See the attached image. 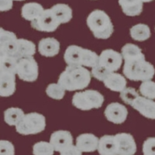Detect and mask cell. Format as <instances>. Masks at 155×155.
Instances as JSON below:
<instances>
[{"instance_id":"1","label":"cell","mask_w":155,"mask_h":155,"mask_svg":"<svg viewBox=\"0 0 155 155\" xmlns=\"http://www.w3.org/2000/svg\"><path fill=\"white\" fill-rule=\"evenodd\" d=\"M90 81L91 73L83 66L68 65L58 78V84L70 92L85 89Z\"/></svg>"},{"instance_id":"2","label":"cell","mask_w":155,"mask_h":155,"mask_svg":"<svg viewBox=\"0 0 155 155\" xmlns=\"http://www.w3.org/2000/svg\"><path fill=\"white\" fill-rule=\"evenodd\" d=\"M125 77L131 81H150L155 74V68L152 64L145 59L124 61L123 69Z\"/></svg>"},{"instance_id":"3","label":"cell","mask_w":155,"mask_h":155,"mask_svg":"<svg viewBox=\"0 0 155 155\" xmlns=\"http://www.w3.org/2000/svg\"><path fill=\"white\" fill-rule=\"evenodd\" d=\"M87 25L94 37L98 39L109 38L113 33V24L104 11L95 9L87 18Z\"/></svg>"},{"instance_id":"4","label":"cell","mask_w":155,"mask_h":155,"mask_svg":"<svg viewBox=\"0 0 155 155\" xmlns=\"http://www.w3.org/2000/svg\"><path fill=\"white\" fill-rule=\"evenodd\" d=\"M104 97L95 90H85L76 92L72 98V104L77 109L83 111L99 109L103 104Z\"/></svg>"},{"instance_id":"5","label":"cell","mask_w":155,"mask_h":155,"mask_svg":"<svg viewBox=\"0 0 155 155\" xmlns=\"http://www.w3.org/2000/svg\"><path fill=\"white\" fill-rule=\"evenodd\" d=\"M46 127V119L41 113H30L26 114L16 126V132L22 135L37 134L44 130Z\"/></svg>"},{"instance_id":"6","label":"cell","mask_w":155,"mask_h":155,"mask_svg":"<svg viewBox=\"0 0 155 155\" xmlns=\"http://www.w3.org/2000/svg\"><path fill=\"white\" fill-rule=\"evenodd\" d=\"M39 74L38 64L33 56L25 57L18 60L17 75L25 81H34Z\"/></svg>"},{"instance_id":"7","label":"cell","mask_w":155,"mask_h":155,"mask_svg":"<svg viewBox=\"0 0 155 155\" xmlns=\"http://www.w3.org/2000/svg\"><path fill=\"white\" fill-rule=\"evenodd\" d=\"M60 24L51 9H44L41 16L31 22V27L34 29L48 33L55 31Z\"/></svg>"},{"instance_id":"8","label":"cell","mask_w":155,"mask_h":155,"mask_svg":"<svg viewBox=\"0 0 155 155\" xmlns=\"http://www.w3.org/2000/svg\"><path fill=\"white\" fill-rule=\"evenodd\" d=\"M17 49L18 39L16 34L3 28L0 29V54L16 58Z\"/></svg>"},{"instance_id":"9","label":"cell","mask_w":155,"mask_h":155,"mask_svg":"<svg viewBox=\"0 0 155 155\" xmlns=\"http://www.w3.org/2000/svg\"><path fill=\"white\" fill-rule=\"evenodd\" d=\"M99 64L110 72H115L121 67L123 56L114 50H104L99 55Z\"/></svg>"},{"instance_id":"10","label":"cell","mask_w":155,"mask_h":155,"mask_svg":"<svg viewBox=\"0 0 155 155\" xmlns=\"http://www.w3.org/2000/svg\"><path fill=\"white\" fill-rule=\"evenodd\" d=\"M118 155H134L137 152V143L134 137L127 133H120L115 135Z\"/></svg>"},{"instance_id":"11","label":"cell","mask_w":155,"mask_h":155,"mask_svg":"<svg viewBox=\"0 0 155 155\" xmlns=\"http://www.w3.org/2000/svg\"><path fill=\"white\" fill-rule=\"evenodd\" d=\"M104 114L109 122L115 124H121L127 120L128 110L124 105L118 102H113L108 105Z\"/></svg>"},{"instance_id":"12","label":"cell","mask_w":155,"mask_h":155,"mask_svg":"<svg viewBox=\"0 0 155 155\" xmlns=\"http://www.w3.org/2000/svg\"><path fill=\"white\" fill-rule=\"evenodd\" d=\"M131 106L146 118L155 120V102L153 99L139 96L133 102Z\"/></svg>"},{"instance_id":"13","label":"cell","mask_w":155,"mask_h":155,"mask_svg":"<svg viewBox=\"0 0 155 155\" xmlns=\"http://www.w3.org/2000/svg\"><path fill=\"white\" fill-rule=\"evenodd\" d=\"M50 143L54 148L55 151L61 152L66 147L73 144V137L69 131L58 130L51 134Z\"/></svg>"},{"instance_id":"14","label":"cell","mask_w":155,"mask_h":155,"mask_svg":"<svg viewBox=\"0 0 155 155\" xmlns=\"http://www.w3.org/2000/svg\"><path fill=\"white\" fill-rule=\"evenodd\" d=\"M16 91V74L0 71V95L9 97Z\"/></svg>"},{"instance_id":"15","label":"cell","mask_w":155,"mask_h":155,"mask_svg":"<svg viewBox=\"0 0 155 155\" xmlns=\"http://www.w3.org/2000/svg\"><path fill=\"white\" fill-rule=\"evenodd\" d=\"M99 139L92 134H82L76 139V146L82 152H94L98 149Z\"/></svg>"},{"instance_id":"16","label":"cell","mask_w":155,"mask_h":155,"mask_svg":"<svg viewBox=\"0 0 155 155\" xmlns=\"http://www.w3.org/2000/svg\"><path fill=\"white\" fill-rule=\"evenodd\" d=\"M60 51V43L55 38L48 37L42 39L38 44L39 53L44 57L56 56Z\"/></svg>"},{"instance_id":"17","label":"cell","mask_w":155,"mask_h":155,"mask_svg":"<svg viewBox=\"0 0 155 155\" xmlns=\"http://www.w3.org/2000/svg\"><path fill=\"white\" fill-rule=\"evenodd\" d=\"M99 155H118V147L115 135H105L99 139L97 149Z\"/></svg>"},{"instance_id":"18","label":"cell","mask_w":155,"mask_h":155,"mask_svg":"<svg viewBox=\"0 0 155 155\" xmlns=\"http://www.w3.org/2000/svg\"><path fill=\"white\" fill-rule=\"evenodd\" d=\"M82 48L76 45H71L66 49L64 59L68 65L82 66Z\"/></svg>"},{"instance_id":"19","label":"cell","mask_w":155,"mask_h":155,"mask_svg":"<svg viewBox=\"0 0 155 155\" xmlns=\"http://www.w3.org/2000/svg\"><path fill=\"white\" fill-rule=\"evenodd\" d=\"M104 85L106 88L110 89L113 92H121L124 90L127 86V80L122 74L119 73L112 72L109 76L103 81Z\"/></svg>"},{"instance_id":"20","label":"cell","mask_w":155,"mask_h":155,"mask_svg":"<svg viewBox=\"0 0 155 155\" xmlns=\"http://www.w3.org/2000/svg\"><path fill=\"white\" fill-rule=\"evenodd\" d=\"M142 0H119L122 10L128 16H139L143 11Z\"/></svg>"},{"instance_id":"21","label":"cell","mask_w":155,"mask_h":155,"mask_svg":"<svg viewBox=\"0 0 155 155\" xmlns=\"http://www.w3.org/2000/svg\"><path fill=\"white\" fill-rule=\"evenodd\" d=\"M44 10V8L41 4L37 2H28L22 7L21 14L23 18L32 22L41 16Z\"/></svg>"},{"instance_id":"22","label":"cell","mask_w":155,"mask_h":155,"mask_svg":"<svg viewBox=\"0 0 155 155\" xmlns=\"http://www.w3.org/2000/svg\"><path fill=\"white\" fill-rule=\"evenodd\" d=\"M51 9L61 24L68 23L72 19V9L66 4H56Z\"/></svg>"},{"instance_id":"23","label":"cell","mask_w":155,"mask_h":155,"mask_svg":"<svg viewBox=\"0 0 155 155\" xmlns=\"http://www.w3.org/2000/svg\"><path fill=\"white\" fill-rule=\"evenodd\" d=\"M121 54L124 61H134L145 59L142 50L134 44H127L122 48Z\"/></svg>"},{"instance_id":"24","label":"cell","mask_w":155,"mask_h":155,"mask_svg":"<svg viewBox=\"0 0 155 155\" xmlns=\"http://www.w3.org/2000/svg\"><path fill=\"white\" fill-rule=\"evenodd\" d=\"M36 53V45L26 39H18V49L16 58L18 60L25 57L34 56Z\"/></svg>"},{"instance_id":"25","label":"cell","mask_w":155,"mask_h":155,"mask_svg":"<svg viewBox=\"0 0 155 155\" xmlns=\"http://www.w3.org/2000/svg\"><path fill=\"white\" fill-rule=\"evenodd\" d=\"M23 111L19 108H9L4 113V120L9 126H16L24 117Z\"/></svg>"},{"instance_id":"26","label":"cell","mask_w":155,"mask_h":155,"mask_svg":"<svg viewBox=\"0 0 155 155\" xmlns=\"http://www.w3.org/2000/svg\"><path fill=\"white\" fill-rule=\"evenodd\" d=\"M130 36L134 41H145L150 37V30L147 25L139 23L130 29Z\"/></svg>"},{"instance_id":"27","label":"cell","mask_w":155,"mask_h":155,"mask_svg":"<svg viewBox=\"0 0 155 155\" xmlns=\"http://www.w3.org/2000/svg\"><path fill=\"white\" fill-rule=\"evenodd\" d=\"M18 60L14 57L0 54V71L17 74Z\"/></svg>"},{"instance_id":"28","label":"cell","mask_w":155,"mask_h":155,"mask_svg":"<svg viewBox=\"0 0 155 155\" xmlns=\"http://www.w3.org/2000/svg\"><path fill=\"white\" fill-rule=\"evenodd\" d=\"M55 150L50 142L40 141L33 147L34 155H54Z\"/></svg>"},{"instance_id":"29","label":"cell","mask_w":155,"mask_h":155,"mask_svg":"<svg viewBox=\"0 0 155 155\" xmlns=\"http://www.w3.org/2000/svg\"><path fill=\"white\" fill-rule=\"evenodd\" d=\"M99 63V56L93 51L83 48L82 66L93 68Z\"/></svg>"},{"instance_id":"30","label":"cell","mask_w":155,"mask_h":155,"mask_svg":"<svg viewBox=\"0 0 155 155\" xmlns=\"http://www.w3.org/2000/svg\"><path fill=\"white\" fill-rule=\"evenodd\" d=\"M46 93L48 96L52 99L60 100V99H63V97L64 96L65 89L58 83V84L52 83L47 87Z\"/></svg>"},{"instance_id":"31","label":"cell","mask_w":155,"mask_h":155,"mask_svg":"<svg viewBox=\"0 0 155 155\" xmlns=\"http://www.w3.org/2000/svg\"><path fill=\"white\" fill-rule=\"evenodd\" d=\"M140 92L147 99H155V82L150 81H143L140 86Z\"/></svg>"},{"instance_id":"32","label":"cell","mask_w":155,"mask_h":155,"mask_svg":"<svg viewBox=\"0 0 155 155\" xmlns=\"http://www.w3.org/2000/svg\"><path fill=\"white\" fill-rule=\"evenodd\" d=\"M139 96V94L136 91L135 88H131V87L126 88L120 92V98L122 99V100L124 101L126 104L130 105V106L135 101V99Z\"/></svg>"},{"instance_id":"33","label":"cell","mask_w":155,"mask_h":155,"mask_svg":"<svg viewBox=\"0 0 155 155\" xmlns=\"http://www.w3.org/2000/svg\"><path fill=\"white\" fill-rule=\"evenodd\" d=\"M112 72H110L109 70L104 68L102 65H101L100 64H98L96 66L93 67L92 68V71H91V74L95 78L99 80V81H103L106 78L109 76V74H111Z\"/></svg>"},{"instance_id":"34","label":"cell","mask_w":155,"mask_h":155,"mask_svg":"<svg viewBox=\"0 0 155 155\" xmlns=\"http://www.w3.org/2000/svg\"><path fill=\"white\" fill-rule=\"evenodd\" d=\"M142 151L143 155H155V137H149L143 142Z\"/></svg>"},{"instance_id":"35","label":"cell","mask_w":155,"mask_h":155,"mask_svg":"<svg viewBox=\"0 0 155 155\" xmlns=\"http://www.w3.org/2000/svg\"><path fill=\"white\" fill-rule=\"evenodd\" d=\"M0 155H15L13 144L8 140L0 141Z\"/></svg>"},{"instance_id":"36","label":"cell","mask_w":155,"mask_h":155,"mask_svg":"<svg viewBox=\"0 0 155 155\" xmlns=\"http://www.w3.org/2000/svg\"><path fill=\"white\" fill-rule=\"evenodd\" d=\"M60 155H82V151L77 146L71 144L60 152Z\"/></svg>"},{"instance_id":"37","label":"cell","mask_w":155,"mask_h":155,"mask_svg":"<svg viewBox=\"0 0 155 155\" xmlns=\"http://www.w3.org/2000/svg\"><path fill=\"white\" fill-rule=\"evenodd\" d=\"M12 1L13 0H0V11L5 12L10 10L13 5Z\"/></svg>"},{"instance_id":"38","label":"cell","mask_w":155,"mask_h":155,"mask_svg":"<svg viewBox=\"0 0 155 155\" xmlns=\"http://www.w3.org/2000/svg\"><path fill=\"white\" fill-rule=\"evenodd\" d=\"M153 1V0H142V2H150Z\"/></svg>"},{"instance_id":"39","label":"cell","mask_w":155,"mask_h":155,"mask_svg":"<svg viewBox=\"0 0 155 155\" xmlns=\"http://www.w3.org/2000/svg\"><path fill=\"white\" fill-rule=\"evenodd\" d=\"M14 1H24V0H14Z\"/></svg>"}]
</instances>
